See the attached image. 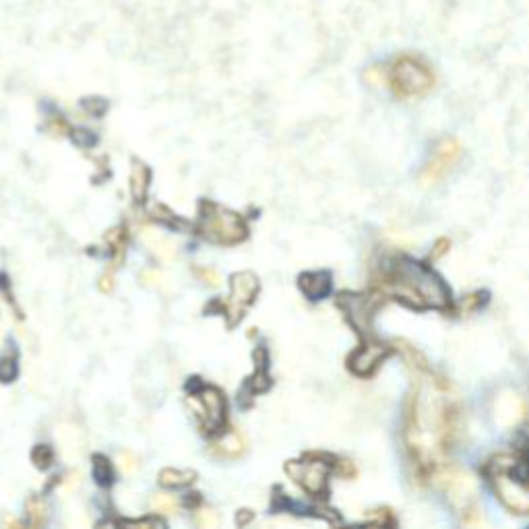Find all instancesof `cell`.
<instances>
[{"label":"cell","mask_w":529,"mask_h":529,"mask_svg":"<svg viewBox=\"0 0 529 529\" xmlns=\"http://www.w3.org/2000/svg\"><path fill=\"white\" fill-rule=\"evenodd\" d=\"M414 385L405 401L403 445L422 480L442 463L461 428V399L455 387L430 369L414 370Z\"/></svg>","instance_id":"cell-1"},{"label":"cell","mask_w":529,"mask_h":529,"mask_svg":"<svg viewBox=\"0 0 529 529\" xmlns=\"http://www.w3.org/2000/svg\"><path fill=\"white\" fill-rule=\"evenodd\" d=\"M378 290L387 298L399 300L418 310H447L451 308V292L445 281L424 263L408 256L393 258L389 269L378 281Z\"/></svg>","instance_id":"cell-2"},{"label":"cell","mask_w":529,"mask_h":529,"mask_svg":"<svg viewBox=\"0 0 529 529\" xmlns=\"http://www.w3.org/2000/svg\"><path fill=\"white\" fill-rule=\"evenodd\" d=\"M492 492L515 515H529V435L515 451L494 455L484 465Z\"/></svg>","instance_id":"cell-3"},{"label":"cell","mask_w":529,"mask_h":529,"mask_svg":"<svg viewBox=\"0 0 529 529\" xmlns=\"http://www.w3.org/2000/svg\"><path fill=\"white\" fill-rule=\"evenodd\" d=\"M374 85L389 87L401 99H415L428 95L435 87V72L430 65L415 54H399L391 62L369 72Z\"/></svg>","instance_id":"cell-4"},{"label":"cell","mask_w":529,"mask_h":529,"mask_svg":"<svg viewBox=\"0 0 529 529\" xmlns=\"http://www.w3.org/2000/svg\"><path fill=\"white\" fill-rule=\"evenodd\" d=\"M201 234L215 242V244H238L246 238V224L244 219L224 207L217 205H205L201 224H199Z\"/></svg>","instance_id":"cell-5"},{"label":"cell","mask_w":529,"mask_h":529,"mask_svg":"<svg viewBox=\"0 0 529 529\" xmlns=\"http://www.w3.org/2000/svg\"><path fill=\"white\" fill-rule=\"evenodd\" d=\"M385 292L378 288L370 290L366 294H342L337 304L344 310L345 319L360 333L362 339H372V322L378 308L385 304Z\"/></svg>","instance_id":"cell-6"},{"label":"cell","mask_w":529,"mask_h":529,"mask_svg":"<svg viewBox=\"0 0 529 529\" xmlns=\"http://www.w3.org/2000/svg\"><path fill=\"white\" fill-rule=\"evenodd\" d=\"M428 482H432L438 490H442L449 496V501L455 505L465 506L476 494V480L455 465H447V463L437 465L430 471Z\"/></svg>","instance_id":"cell-7"},{"label":"cell","mask_w":529,"mask_h":529,"mask_svg":"<svg viewBox=\"0 0 529 529\" xmlns=\"http://www.w3.org/2000/svg\"><path fill=\"white\" fill-rule=\"evenodd\" d=\"M190 412L199 420L205 432H215L226 420V397L215 387H203L186 399Z\"/></svg>","instance_id":"cell-8"},{"label":"cell","mask_w":529,"mask_h":529,"mask_svg":"<svg viewBox=\"0 0 529 529\" xmlns=\"http://www.w3.org/2000/svg\"><path fill=\"white\" fill-rule=\"evenodd\" d=\"M256 294H258V277L254 276L253 271H240L231 277L230 296L224 304L230 325H236L244 317L246 308L253 304Z\"/></svg>","instance_id":"cell-9"},{"label":"cell","mask_w":529,"mask_h":529,"mask_svg":"<svg viewBox=\"0 0 529 529\" xmlns=\"http://www.w3.org/2000/svg\"><path fill=\"white\" fill-rule=\"evenodd\" d=\"M288 476L298 484L300 488H304L308 494L312 496H321L327 492V482H329V463L321 459L310 461H292L285 465Z\"/></svg>","instance_id":"cell-10"},{"label":"cell","mask_w":529,"mask_h":529,"mask_svg":"<svg viewBox=\"0 0 529 529\" xmlns=\"http://www.w3.org/2000/svg\"><path fill=\"white\" fill-rule=\"evenodd\" d=\"M461 158V145L455 138H442L435 147L432 158L426 161L422 174H420V182L424 186L437 185L440 178H445L453 165L459 161Z\"/></svg>","instance_id":"cell-11"},{"label":"cell","mask_w":529,"mask_h":529,"mask_svg":"<svg viewBox=\"0 0 529 529\" xmlns=\"http://www.w3.org/2000/svg\"><path fill=\"white\" fill-rule=\"evenodd\" d=\"M391 345L381 344L374 337L372 339H364V344L360 345L351 356H349V369L358 376H370L374 370L378 369L389 356L393 354Z\"/></svg>","instance_id":"cell-12"},{"label":"cell","mask_w":529,"mask_h":529,"mask_svg":"<svg viewBox=\"0 0 529 529\" xmlns=\"http://www.w3.org/2000/svg\"><path fill=\"white\" fill-rule=\"evenodd\" d=\"M494 420L496 424H501L503 428H515L519 422L525 420L528 415V405L525 401L513 391H503L496 399H494Z\"/></svg>","instance_id":"cell-13"},{"label":"cell","mask_w":529,"mask_h":529,"mask_svg":"<svg viewBox=\"0 0 529 529\" xmlns=\"http://www.w3.org/2000/svg\"><path fill=\"white\" fill-rule=\"evenodd\" d=\"M300 290L310 300H321L331 292V276L325 271H312L300 277Z\"/></svg>","instance_id":"cell-14"},{"label":"cell","mask_w":529,"mask_h":529,"mask_svg":"<svg viewBox=\"0 0 529 529\" xmlns=\"http://www.w3.org/2000/svg\"><path fill=\"white\" fill-rule=\"evenodd\" d=\"M244 449H246V440L242 437V432H238V430H231L230 435H226L219 442H215L211 447V451L217 457H224V459H236V457H240L244 453Z\"/></svg>","instance_id":"cell-15"},{"label":"cell","mask_w":529,"mask_h":529,"mask_svg":"<svg viewBox=\"0 0 529 529\" xmlns=\"http://www.w3.org/2000/svg\"><path fill=\"white\" fill-rule=\"evenodd\" d=\"M149 180H151L149 168L143 161H135L133 163V170H131V192H133V199L135 201H143L145 199L147 188H149Z\"/></svg>","instance_id":"cell-16"},{"label":"cell","mask_w":529,"mask_h":529,"mask_svg":"<svg viewBox=\"0 0 529 529\" xmlns=\"http://www.w3.org/2000/svg\"><path fill=\"white\" fill-rule=\"evenodd\" d=\"M197 474L192 469H174V467H168V469H161L160 471V484L163 488H185L188 484L195 482Z\"/></svg>","instance_id":"cell-17"},{"label":"cell","mask_w":529,"mask_h":529,"mask_svg":"<svg viewBox=\"0 0 529 529\" xmlns=\"http://www.w3.org/2000/svg\"><path fill=\"white\" fill-rule=\"evenodd\" d=\"M25 511H27V517H29V521H31L33 528H40V525L46 523L48 505L42 496H31V498L25 503Z\"/></svg>","instance_id":"cell-18"},{"label":"cell","mask_w":529,"mask_h":529,"mask_svg":"<svg viewBox=\"0 0 529 529\" xmlns=\"http://www.w3.org/2000/svg\"><path fill=\"white\" fill-rule=\"evenodd\" d=\"M151 508L161 513V515H176V513H178L176 501H174L172 496H168V494H156V496L151 498Z\"/></svg>","instance_id":"cell-19"},{"label":"cell","mask_w":529,"mask_h":529,"mask_svg":"<svg viewBox=\"0 0 529 529\" xmlns=\"http://www.w3.org/2000/svg\"><path fill=\"white\" fill-rule=\"evenodd\" d=\"M93 478L102 484V486H106V484L112 482V469H110V463H108L106 457H102V455H97V457H95V463H93Z\"/></svg>","instance_id":"cell-20"},{"label":"cell","mask_w":529,"mask_h":529,"mask_svg":"<svg viewBox=\"0 0 529 529\" xmlns=\"http://www.w3.org/2000/svg\"><path fill=\"white\" fill-rule=\"evenodd\" d=\"M31 459L33 463L38 465V467H42V469H46L52 465V461H54V455H52V449L46 447V445H40L33 453H31Z\"/></svg>","instance_id":"cell-21"},{"label":"cell","mask_w":529,"mask_h":529,"mask_svg":"<svg viewBox=\"0 0 529 529\" xmlns=\"http://www.w3.org/2000/svg\"><path fill=\"white\" fill-rule=\"evenodd\" d=\"M366 523H372V525H395V517H393L391 511L378 508V511H372L366 517Z\"/></svg>","instance_id":"cell-22"},{"label":"cell","mask_w":529,"mask_h":529,"mask_svg":"<svg viewBox=\"0 0 529 529\" xmlns=\"http://www.w3.org/2000/svg\"><path fill=\"white\" fill-rule=\"evenodd\" d=\"M124 240H126V231L122 230V228H116V230L108 231V236H106V242L112 246V253H114L116 256H120V253H122Z\"/></svg>","instance_id":"cell-23"},{"label":"cell","mask_w":529,"mask_h":529,"mask_svg":"<svg viewBox=\"0 0 529 529\" xmlns=\"http://www.w3.org/2000/svg\"><path fill=\"white\" fill-rule=\"evenodd\" d=\"M484 294L480 292H476V294H469V296H465L463 302H461L459 306V312L461 315H469V312H474V310H478L480 306L484 304Z\"/></svg>","instance_id":"cell-24"},{"label":"cell","mask_w":529,"mask_h":529,"mask_svg":"<svg viewBox=\"0 0 529 529\" xmlns=\"http://www.w3.org/2000/svg\"><path fill=\"white\" fill-rule=\"evenodd\" d=\"M197 523H199V528L213 529L219 525V519H217V515L211 508H203V511L197 513Z\"/></svg>","instance_id":"cell-25"},{"label":"cell","mask_w":529,"mask_h":529,"mask_svg":"<svg viewBox=\"0 0 529 529\" xmlns=\"http://www.w3.org/2000/svg\"><path fill=\"white\" fill-rule=\"evenodd\" d=\"M15 376H17V364H15V360L2 358L0 360V381L2 383H11Z\"/></svg>","instance_id":"cell-26"},{"label":"cell","mask_w":529,"mask_h":529,"mask_svg":"<svg viewBox=\"0 0 529 529\" xmlns=\"http://www.w3.org/2000/svg\"><path fill=\"white\" fill-rule=\"evenodd\" d=\"M118 465H120V469L124 474H133V471H137L138 461L133 453H120L118 455Z\"/></svg>","instance_id":"cell-27"},{"label":"cell","mask_w":529,"mask_h":529,"mask_svg":"<svg viewBox=\"0 0 529 529\" xmlns=\"http://www.w3.org/2000/svg\"><path fill=\"white\" fill-rule=\"evenodd\" d=\"M197 276L201 277L205 283H209L211 288H217V285L222 283V277H219V273H217L215 269H211V267H199V269H197Z\"/></svg>","instance_id":"cell-28"},{"label":"cell","mask_w":529,"mask_h":529,"mask_svg":"<svg viewBox=\"0 0 529 529\" xmlns=\"http://www.w3.org/2000/svg\"><path fill=\"white\" fill-rule=\"evenodd\" d=\"M449 246H451V242H449L447 238H440V240H437L435 249H432V251H430V254H428V258H430V261H437V258H440L442 254H447Z\"/></svg>","instance_id":"cell-29"},{"label":"cell","mask_w":529,"mask_h":529,"mask_svg":"<svg viewBox=\"0 0 529 529\" xmlns=\"http://www.w3.org/2000/svg\"><path fill=\"white\" fill-rule=\"evenodd\" d=\"M72 141H75L77 145H81V147H92L95 137H93L89 131H75V133H72Z\"/></svg>","instance_id":"cell-30"},{"label":"cell","mask_w":529,"mask_h":529,"mask_svg":"<svg viewBox=\"0 0 529 529\" xmlns=\"http://www.w3.org/2000/svg\"><path fill=\"white\" fill-rule=\"evenodd\" d=\"M48 129H50V133H54V135H65V131H67V122H65L60 116H54V118L48 122Z\"/></svg>","instance_id":"cell-31"},{"label":"cell","mask_w":529,"mask_h":529,"mask_svg":"<svg viewBox=\"0 0 529 529\" xmlns=\"http://www.w3.org/2000/svg\"><path fill=\"white\" fill-rule=\"evenodd\" d=\"M161 279H163V276L158 273V271H145L143 273V283H147V285H160Z\"/></svg>","instance_id":"cell-32"},{"label":"cell","mask_w":529,"mask_h":529,"mask_svg":"<svg viewBox=\"0 0 529 529\" xmlns=\"http://www.w3.org/2000/svg\"><path fill=\"white\" fill-rule=\"evenodd\" d=\"M87 110H89L92 114L99 116L106 110V104H104L102 99H92V102H87Z\"/></svg>","instance_id":"cell-33"},{"label":"cell","mask_w":529,"mask_h":529,"mask_svg":"<svg viewBox=\"0 0 529 529\" xmlns=\"http://www.w3.org/2000/svg\"><path fill=\"white\" fill-rule=\"evenodd\" d=\"M251 517H253V515H251L249 511H244V515H238L236 523H238V525H246V523L251 521Z\"/></svg>","instance_id":"cell-34"},{"label":"cell","mask_w":529,"mask_h":529,"mask_svg":"<svg viewBox=\"0 0 529 529\" xmlns=\"http://www.w3.org/2000/svg\"><path fill=\"white\" fill-rule=\"evenodd\" d=\"M4 525H6V528H21V521H17V519H6Z\"/></svg>","instance_id":"cell-35"}]
</instances>
